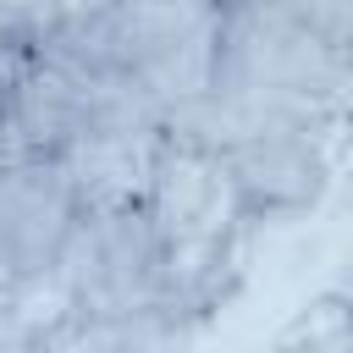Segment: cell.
<instances>
[{
  "instance_id": "obj_9",
  "label": "cell",
  "mask_w": 353,
  "mask_h": 353,
  "mask_svg": "<svg viewBox=\"0 0 353 353\" xmlns=\"http://www.w3.org/2000/svg\"><path fill=\"white\" fill-rule=\"evenodd\" d=\"M0 160H6V116H0Z\"/></svg>"
},
{
  "instance_id": "obj_3",
  "label": "cell",
  "mask_w": 353,
  "mask_h": 353,
  "mask_svg": "<svg viewBox=\"0 0 353 353\" xmlns=\"http://www.w3.org/2000/svg\"><path fill=\"white\" fill-rule=\"evenodd\" d=\"M210 94L243 99V105H292V110L336 116L353 94V72H347L342 44L309 33L303 22L281 17L276 6L226 0Z\"/></svg>"
},
{
  "instance_id": "obj_7",
  "label": "cell",
  "mask_w": 353,
  "mask_h": 353,
  "mask_svg": "<svg viewBox=\"0 0 353 353\" xmlns=\"http://www.w3.org/2000/svg\"><path fill=\"white\" fill-rule=\"evenodd\" d=\"M336 154H342V165L353 171V94H347V105L336 110Z\"/></svg>"
},
{
  "instance_id": "obj_2",
  "label": "cell",
  "mask_w": 353,
  "mask_h": 353,
  "mask_svg": "<svg viewBox=\"0 0 353 353\" xmlns=\"http://www.w3.org/2000/svg\"><path fill=\"white\" fill-rule=\"evenodd\" d=\"M226 0H105L66 17L44 50L149 99L165 121L210 94Z\"/></svg>"
},
{
  "instance_id": "obj_10",
  "label": "cell",
  "mask_w": 353,
  "mask_h": 353,
  "mask_svg": "<svg viewBox=\"0 0 353 353\" xmlns=\"http://www.w3.org/2000/svg\"><path fill=\"white\" fill-rule=\"evenodd\" d=\"M347 72H353V39H347Z\"/></svg>"
},
{
  "instance_id": "obj_8",
  "label": "cell",
  "mask_w": 353,
  "mask_h": 353,
  "mask_svg": "<svg viewBox=\"0 0 353 353\" xmlns=\"http://www.w3.org/2000/svg\"><path fill=\"white\" fill-rule=\"evenodd\" d=\"M331 298H336V303H342V309L353 314V259H347V270L336 276V287H331Z\"/></svg>"
},
{
  "instance_id": "obj_4",
  "label": "cell",
  "mask_w": 353,
  "mask_h": 353,
  "mask_svg": "<svg viewBox=\"0 0 353 353\" xmlns=\"http://www.w3.org/2000/svg\"><path fill=\"white\" fill-rule=\"evenodd\" d=\"M77 221L83 199L61 160H0V331L55 292Z\"/></svg>"
},
{
  "instance_id": "obj_6",
  "label": "cell",
  "mask_w": 353,
  "mask_h": 353,
  "mask_svg": "<svg viewBox=\"0 0 353 353\" xmlns=\"http://www.w3.org/2000/svg\"><path fill=\"white\" fill-rule=\"evenodd\" d=\"M265 6H276L281 17L303 22L309 33L342 44V50H347V39H353V0H265Z\"/></svg>"
},
{
  "instance_id": "obj_5",
  "label": "cell",
  "mask_w": 353,
  "mask_h": 353,
  "mask_svg": "<svg viewBox=\"0 0 353 353\" xmlns=\"http://www.w3.org/2000/svg\"><path fill=\"white\" fill-rule=\"evenodd\" d=\"M265 353H353V314L325 292L314 309H303Z\"/></svg>"
},
{
  "instance_id": "obj_1",
  "label": "cell",
  "mask_w": 353,
  "mask_h": 353,
  "mask_svg": "<svg viewBox=\"0 0 353 353\" xmlns=\"http://www.w3.org/2000/svg\"><path fill=\"white\" fill-rule=\"evenodd\" d=\"M165 132L204 149L226 182L232 215L243 232L309 221L331 182L342 176L336 154V116L325 110H292V105H243L204 94L182 116L165 121Z\"/></svg>"
}]
</instances>
